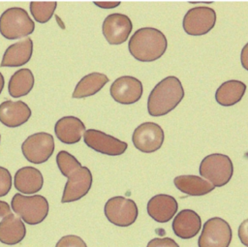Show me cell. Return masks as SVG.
I'll return each instance as SVG.
<instances>
[{"mask_svg":"<svg viewBox=\"0 0 248 247\" xmlns=\"http://www.w3.org/2000/svg\"><path fill=\"white\" fill-rule=\"evenodd\" d=\"M167 46L166 36L153 27L138 29L128 43L129 52L140 62H151L159 59L166 52Z\"/></svg>","mask_w":248,"mask_h":247,"instance_id":"cell-1","label":"cell"},{"mask_svg":"<svg viewBox=\"0 0 248 247\" xmlns=\"http://www.w3.org/2000/svg\"><path fill=\"white\" fill-rule=\"evenodd\" d=\"M184 89L180 80L173 76L159 81L151 90L147 99V111L151 116H162L169 113L181 102Z\"/></svg>","mask_w":248,"mask_h":247,"instance_id":"cell-2","label":"cell"},{"mask_svg":"<svg viewBox=\"0 0 248 247\" xmlns=\"http://www.w3.org/2000/svg\"><path fill=\"white\" fill-rule=\"evenodd\" d=\"M34 30L35 23L23 8L12 7L0 15V33L7 40L27 37Z\"/></svg>","mask_w":248,"mask_h":247,"instance_id":"cell-3","label":"cell"},{"mask_svg":"<svg viewBox=\"0 0 248 247\" xmlns=\"http://www.w3.org/2000/svg\"><path fill=\"white\" fill-rule=\"evenodd\" d=\"M13 211L29 225L42 223L48 214V201L42 195L24 196L16 194L11 201Z\"/></svg>","mask_w":248,"mask_h":247,"instance_id":"cell-4","label":"cell"},{"mask_svg":"<svg viewBox=\"0 0 248 247\" xmlns=\"http://www.w3.org/2000/svg\"><path fill=\"white\" fill-rule=\"evenodd\" d=\"M233 173V165L229 156L220 153L209 154L200 164V174L214 187L226 185Z\"/></svg>","mask_w":248,"mask_h":247,"instance_id":"cell-5","label":"cell"},{"mask_svg":"<svg viewBox=\"0 0 248 247\" xmlns=\"http://www.w3.org/2000/svg\"><path fill=\"white\" fill-rule=\"evenodd\" d=\"M105 216L115 226L128 227L138 218L139 210L136 202L121 196L110 198L105 203Z\"/></svg>","mask_w":248,"mask_h":247,"instance_id":"cell-6","label":"cell"},{"mask_svg":"<svg viewBox=\"0 0 248 247\" xmlns=\"http://www.w3.org/2000/svg\"><path fill=\"white\" fill-rule=\"evenodd\" d=\"M21 151L24 158L33 164L46 162L54 151L53 137L46 132L35 133L22 142Z\"/></svg>","mask_w":248,"mask_h":247,"instance_id":"cell-7","label":"cell"},{"mask_svg":"<svg viewBox=\"0 0 248 247\" xmlns=\"http://www.w3.org/2000/svg\"><path fill=\"white\" fill-rule=\"evenodd\" d=\"M232 232L227 221L219 217L207 220L198 240L199 247H229Z\"/></svg>","mask_w":248,"mask_h":247,"instance_id":"cell-8","label":"cell"},{"mask_svg":"<svg viewBox=\"0 0 248 247\" xmlns=\"http://www.w3.org/2000/svg\"><path fill=\"white\" fill-rule=\"evenodd\" d=\"M216 13L210 7L201 6L190 9L183 17V29L188 35L202 36L215 25Z\"/></svg>","mask_w":248,"mask_h":247,"instance_id":"cell-9","label":"cell"},{"mask_svg":"<svg viewBox=\"0 0 248 247\" xmlns=\"http://www.w3.org/2000/svg\"><path fill=\"white\" fill-rule=\"evenodd\" d=\"M165 135L162 127L154 122H144L139 125L132 136L135 147L143 153H152L161 148Z\"/></svg>","mask_w":248,"mask_h":247,"instance_id":"cell-10","label":"cell"},{"mask_svg":"<svg viewBox=\"0 0 248 247\" xmlns=\"http://www.w3.org/2000/svg\"><path fill=\"white\" fill-rule=\"evenodd\" d=\"M84 143L91 149L108 156L123 154L128 144L110 135L95 129H88L83 135Z\"/></svg>","mask_w":248,"mask_h":247,"instance_id":"cell-11","label":"cell"},{"mask_svg":"<svg viewBox=\"0 0 248 247\" xmlns=\"http://www.w3.org/2000/svg\"><path fill=\"white\" fill-rule=\"evenodd\" d=\"M133 29L128 15L123 14H110L103 21L102 32L109 45L118 46L125 43Z\"/></svg>","mask_w":248,"mask_h":247,"instance_id":"cell-12","label":"cell"},{"mask_svg":"<svg viewBox=\"0 0 248 247\" xmlns=\"http://www.w3.org/2000/svg\"><path fill=\"white\" fill-rule=\"evenodd\" d=\"M142 83L131 76H122L110 85L109 92L112 99L122 105H132L138 102L142 95Z\"/></svg>","mask_w":248,"mask_h":247,"instance_id":"cell-13","label":"cell"},{"mask_svg":"<svg viewBox=\"0 0 248 247\" xmlns=\"http://www.w3.org/2000/svg\"><path fill=\"white\" fill-rule=\"evenodd\" d=\"M92 186V174L87 167H81L68 177L61 202H72L80 200L89 192Z\"/></svg>","mask_w":248,"mask_h":247,"instance_id":"cell-14","label":"cell"},{"mask_svg":"<svg viewBox=\"0 0 248 247\" xmlns=\"http://www.w3.org/2000/svg\"><path fill=\"white\" fill-rule=\"evenodd\" d=\"M31 109L22 101H5L0 104V122L9 127L16 128L28 121Z\"/></svg>","mask_w":248,"mask_h":247,"instance_id":"cell-15","label":"cell"},{"mask_svg":"<svg viewBox=\"0 0 248 247\" xmlns=\"http://www.w3.org/2000/svg\"><path fill=\"white\" fill-rule=\"evenodd\" d=\"M146 209L153 220L158 223H167L177 212L178 204L172 196L159 194L148 201Z\"/></svg>","mask_w":248,"mask_h":247,"instance_id":"cell-16","label":"cell"},{"mask_svg":"<svg viewBox=\"0 0 248 247\" xmlns=\"http://www.w3.org/2000/svg\"><path fill=\"white\" fill-rule=\"evenodd\" d=\"M85 131L84 123L78 117L72 115L61 117L54 126V133L57 139L66 144L78 142Z\"/></svg>","mask_w":248,"mask_h":247,"instance_id":"cell-17","label":"cell"},{"mask_svg":"<svg viewBox=\"0 0 248 247\" xmlns=\"http://www.w3.org/2000/svg\"><path fill=\"white\" fill-rule=\"evenodd\" d=\"M174 234L182 239H189L198 234L202 228V220L192 209H183L178 212L172 221Z\"/></svg>","mask_w":248,"mask_h":247,"instance_id":"cell-18","label":"cell"},{"mask_svg":"<svg viewBox=\"0 0 248 247\" xmlns=\"http://www.w3.org/2000/svg\"><path fill=\"white\" fill-rule=\"evenodd\" d=\"M33 53V41L24 38L7 47L5 50L0 67H20L26 64Z\"/></svg>","mask_w":248,"mask_h":247,"instance_id":"cell-19","label":"cell"},{"mask_svg":"<svg viewBox=\"0 0 248 247\" xmlns=\"http://www.w3.org/2000/svg\"><path fill=\"white\" fill-rule=\"evenodd\" d=\"M15 188L22 194L32 195L38 193L44 185L42 172L34 167H23L14 176Z\"/></svg>","mask_w":248,"mask_h":247,"instance_id":"cell-20","label":"cell"},{"mask_svg":"<svg viewBox=\"0 0 248 247\" xmlns=\"http://www.w3.org/2000/svg\"><path fill=\"white\" fill-rule=\"evenodd\" d=\"M25 225L20 217L11 213L1 221L0 242L6 245H16L25 237Z\"/></svg>","mask_w":248,"mask_h":247,"instance_id":"cell-21","label":"cell"},{"mask_svg":"<svg viewBox=\"0 0 248 247\" xmlns=\"http://www.w3.org/2000/svg\"><path fill=\"white\" fill-rule=\"evenodd\" d=\"M175 187L189 196H203L214 190V186L206 179L197 175H178L173 179Z\"/></svg>","mask_w":248,"mask_h":247,"instance_id":"cell-22","label":"cell"},{"mask_svg":"<svg viewBox=\"0 0 248 247\" xmlns=\"http://www.w3.org/2000/svg\"><path fill=\"white\" fill-rule=\"evenodd\" d=\"M109 78L102 73H90L84 76L76 85L72 97L75 99L86 98L95 95L99 92L108 82Z\"/></svg>","mask_w":248,"mask_h":247,"instance_id":"cell-23","label":"cell"},{"mask_svg":"<svg viewBox=\"0 0 248 247\" xmlns=\"http://www.w3.org/2000/svg\"><path fill=\"white\" fill-rule=\"evenodd\" d=\"M246 85L236 79L223 82L215 92L216 102L223 107H231L237 104L243 97Z\"/></svg>","mask_w":248,"mask_h":247,"instance_id":"cell-24","label":"cell"},{"mask_svg":"<svg viewBox=\"0 0 248 247\" xmlns=\"http://www.w3.org/2000/svg\"><path fill=\"white\" fill-rule=\"evenodd\" d=\"M35 78L30 69H19L11 77L8 83L9 94L13 98H19L27 95L33 88Z\"/></svg>","mask_w":248,"mask_h":247,"instance_id":"cell-25","label":"cell"},{"mask_svg":"<svg viewBox=\"0 0 248 247\" xmlns=\"http://www.w3.org/2000/svg\"><path fill=\"white\" fill-rule=\"evenodd\" d=\"M57 3L55 1H32L29 8L34 19L40 23L47 22L53 15Z\"/></svg>","mask_w":248,"mask_h":247,"instance_id":"cell-26","label":"cell"},{"mask_svg":"<svg viewBox=\"0 0 248 247\" xmlns=\"http://www.w3.org/2000/svg\"><path fill=\"white\" fill-rule=\"evenodd\" d=\"M56 163L59 170L66 177H69L71 174H73L75 171L82 167L76 157H74L72 154L65 150H61L57 153Z\"/></svg>","mask_w":248,"mask_h":247,"instance_id":"cell-27","label":"cell"},{"mask_svg":"<svg viewBox=\"0 0 248 247\" xmlns=\"http://www.w3.org/2000/svg\"><path fill=\"white\" fill-rule=\"evenodd\" d=\"M55 247H87L81 237L74 234H69L61 237L56 243Z\"/></svg>","mask_w":248,"mask_h":247,"instance_id":"cell-28","label":"cell"},{"mask_svg":"<svg viewBox=\"0 0 248 247\" xmlns=\"http://www.w3.org/2000/svg\"><path fill=\"white\" fill-rule=\"evenodd\" d=\"M12 188V175L10 171L0 166V197L6 196Z\"/></svg>","mask_w":248,"mask_h":247,"instance_id":"cell-29","label":"cell"},{"mask_svg":"<svg viewBox=\"0 0 248 247\" xmlns=\"http://www.w3.org/2000/svg\"><path fill=\"white\" fill-rule=\"evenodd\" d=\"M146 247H179V245L170 237H157L151 239Z\"/></svg>","mask_w":248,"mask_h":247,"instance_id":"cell-30","label":"cell"},{"mask_svg":"<svg viewBox=\"0 0 248 247\" xmlns=\"http://www.w3.org/2000/svg\"><path fill=\"white\" fill-rule=\"evenodd\" d=\"M238 237L241 243L248 247V219L244 220L238 228Z\"/></svg>","mask_w":248,"mask_h":247,"instance_id":"cell-31","label":"cell"},{"mask_svg":"<svg viewBox=\"0 0 248 247\" xmlns=\"http://www.w3.org/2000/svg\"><path fill=\"white\" fill-rule=\"evenodd\" d=\"M95 5L102 9H113L120 5L119 1H95Z\"/></svg>","mask_w":248,"mask_h":247,"instance_id":"cell-32","label":"cell"},{"mask_svg":"<svg viewBox=\"0 0 248 247\" xmlns=\"http://www.w3.org/2000/svg\"><path fill=\"white\" fill-rule=\"evenodd\" d=\"M12 213V209H11V206L6 202V201H0V223L1 221L7 217L9 214Z\"/></svg>","mask_w":248,"mask_h":247,"instance_id":"cell-33","label":"cell"},{"mask_svg":"<svg viewBox=\"0 0 248 247\" xmlns=\"http://www.w3.org/2000/svg\"><path fill=\"white\" fill-rule=\"evenodd\" d=\"M240 61L242 67L248 71V43L243 46L240 53Z\"/></svg>","mask_w":248,"mask_h":247,"instance_id":"cell-34","label":"cell"},{"mask_svg":"<svg viewBox=\"0 0 248 247\" xmlns=\"http://www.w3.org/2000/svg\"><path fill=\"white\" fill-rule=\"evenodd\" d=\"M4 84H5V78H4L3 75H2V73L0 72V94H1V92L3 91Z\"/></svg>","mask_w":248,"mask_h":247,"instance_id":"cell-35","label":"cell"},{"mask_svg":"<svg viewBox=\"0 0 248 247\" xmlns=\"http://www.w3.org/2000/svg\"><path fill=\"white\" fill-rule=\"evenodd\" d=\"M0 139H1V135H0Z\"/></svg>","mask_w":248,"mask_h":247,"instance_id":"cell-36","label":"cell"}]
</instances>
